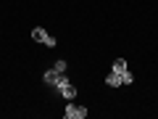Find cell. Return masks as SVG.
I'll use <instances>...</instances> for the list:
<instances>
[{
    "label": "cell",
    "mask_w": 158,
    "mask_h": 119,
    "mask_svg": "<svg viewBox=\"0 0 158 119\" xmlns=\"http://www.w3.org/2000/svg\"><path fill=\"white\" fill-rule=\"evenodd\" d=\"M42 82L58 90L61 85H66V82H69V77H66V72H58V69H48V72L42 74Z\"/></svg>",
    "instance_id": "obj_1"
},
{
    "label": "cell",
    "mask_w": 158,
    "mask_h": 119,
    "mask_svg": "<svg viewBox=\"0 0 158 119\" xmlns=\"http://www.w3.org/2000/svg\"><path fill=\"white\" fill-rule=\"evenodd\" d=\"M32 40H34V42H42L45 48H56V37L48 34L45 27H34V29H32Z\"/></svg>",
    "instance_id": "obj_2"
},
{
    "label": "cell",
    "mask_w": 158,
    "mask_h": 119,
    "mask_svg": "<svg viewBox=\"0 0 158 119\" xmlns=\"http://www.w3.org/2000/svg\"><path fill=\"white\" fill-rule=\"evenodd\" d=\"M87 108L85 106H74L71 101H69V106H66V111H63V119H85L87 117Z\"/></svg>",
    "instance_id": "obj_3"
},
{
    "label": "cell",
    "mask_w": 158,
    "mask_h": 119,
    "mask_svg": "<svg viewBox=\"0 0 158 119\" xmlns=\"http://www.w3.org/2000/svg\"><path fill=\"white\" fill-rule=\"evenodd\" d=\"M58 90H61V95L66 98V101H74V98H77V87L71 85V79H69L66 85H61V87H58Z\"/></svg>",
    "instance_id": "obj_4"
},
{
    "label": "cell",
    "mask_w": 158,
    "mask_h": 119,
    "mask_svg": "<svg viewBox=\"0 0 158 119\" xmlns=\"http://www.w3.org/2000/svg\"><path fill=\"white\" fill-rule=\"evenodd\" d=\"M106 85H108V87H121L124 82H121V77H118L116 72H108V74H106Z\"/></svg>",
    "instance_id": "obj_5"
},
{
    "label": "cell",
    "mask_w": 158,
    "mask_h": 119,
    "mask_svg": "<svg viewBox=\"0 0 158 119\" xmlns=\"http://www.w3.org/2000/svg\"><path fill=\"white\" fill-rule=\"evenodd\" d=\"M111 72H116V74L127 72V61H124V58H116V61H113V66H111Z\"/></svg>",
    "instance_id": "obj_6"
},
{
    "label": "cell",
    "mask_w": 158,
    "mask_h": 119,
    "mask_svg": "<svg viewBox=\"0 0 158 119\" xmlns=\"http://www.w3.org/2000/svg\"><path fill=\"white\" fill-rule=\"evenodd\" d=\"M53 69H58V72H66V69H69V64L61 58V61H56V66H53Z\"/></svg>",
    "instance_id": "obj_7"
}]
</instances>
